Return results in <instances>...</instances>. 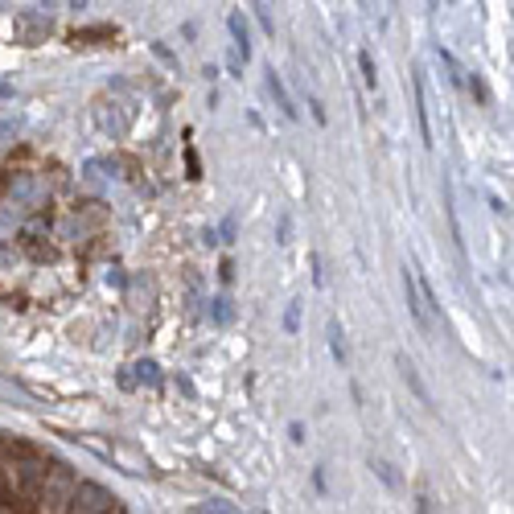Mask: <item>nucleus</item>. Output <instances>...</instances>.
Segmentation results:
<instances>
[{"label": "nucleus", "instance_id": "nucleus-1", "mask_svg": "<svg viewBox=\"0 0 514 514\" xmlns=\"http://www.w3.org/2000/svg\"><path fill=\"white\" fill-rule=\"evenodd\" d=\"M8 193H13V206H21V210H42L49 202V182L42 173H13V177H8Z\"/></svg>", "mask_w": 514, "mask_h": 514}, {"label": "nucleus", "instance_id": "nucleus-2", "mask_svg": "<svg viewBox=\"0 0 514 514\" xmlns=\"http://www.w3.org/2000/svg\"><path fill=\"white\" fill-rule=\"evenodd\" d=\"M70 514H111L115 511V494L99 481H79L74 494H70Z\"/></svg>", "mask_w": 514, "mask_h": 514}, {"label": "nucleus", "instance_id": "nucleus-3", "mask_svg": "<svg viewBox=\"0 0 514 514\" xmlns=\"http://www.w3.org/2000/svg\"><path fill=\"white\" fill-rule=\"evenodd\" d=\"M74 485H79V477L70 473V465H49L46 477H42V498H46V506H54V511H66V506H70Z\"/></svg>", "mask_w": 514, "mask_h": 514}, {"label": "nucleus", "instance_id": "nucleus-4", "mask_svg": "<svg viewBox=\"0 0 514 514\" xmlns=\"http://www.w3.org/2000/svg\"><path fill=\"white\" fill-rule=\"evenodd\" d=\"M395 371H399V378L408 383V391H412V395L420 399L424 408L432 412V408H436V399H432V391H428V383L420 378V371H416V362H412V358L403 354V350H395Z\"/></svg>", "mask_w": 514, "mask_h": 514}, {"label": "nucleus", "instance_id": "nucleus-5", "mask_svg": "<svg viewBox=\"0 0 514 514\" xmlns=\"http://www.w3.org/2000/svg\"><path fill=\"white\" fill-rule=\"evenodd\" d=\"M403 296H408V313H412V321L420 326V333H432V317H428L420 292H416V268H408V264H403Z\"/></svg>", "mask_w": 514, "mask_h": 514}, {"label": "nucleus", "instance_id": "nucleus-6", "mask_svg": "<svg viewBox=\"0 0 514 514\" xmlns=\"http://www.w3.org/2000/svg\"><path fill=\"white\" fill-rule=\"evenodd\" d=\"M264 87H268V95L276 99V107H280L288 120H300V111H296L292 95H288V87H284V79L276 74V66H264Z\"/></svg>", "mask_w": 514, "mask_h": 514}, {"label": "nucleus", "instance_id": "nucleus-7", "mask_svg": "<svg viewBox=\"0 0 514 514\" xmlns=\"http://www.w3.org/2000/svg\"><path fill=\"white\" fill-rule=\"evenodd\" d=\"M227 29H231V38H234V54L247 62L251 58V29H247V17L234 8V13H227Z\"/></svg>", "mask_w": 514, "mask_h": 514}, {"label": "nucleus", "instance_id": "nucleus-8", "mask_svg": "<svg viewBox=\"0 0 514 514\" xmlns=\"http://www.w3.org/2000/svg\"><path fill=\"white\" fill-rule=\"evenodd\" d=\"M49 25H54V21H49L46 13H21V17H17V29L25 33V42H38V38H46Z\"/></svg>", "mask_w": 514, "mask_h": 514}, {"label": "nucleus", "instance_id": "nucleus-9", "mask_svg": "<svg viewBox=\"0 0 514 514\" xmlns=\"http://www.w3.org/2000/svg\"><path fill=\"white\" fill-rule=\"evenodd\" d=\"M326 337H329V350H333V358L346 367V362H350V350H346V333H342V326H337V317H329V321H326Z\"/></svg>", "mask_w": 514, "mask_h": 514}, {"label": "nucleus", "instance_id": "nucleus-10", "mask_svg": "<svg viewBox=\"0 0 514 514\" xmlns=\"http://www.w3.org/2000/svg\"><path fill=\"white\" fill-rule=\"evenodd\" d=\"M367 465L378 473V481H383L387 490H399V473H395V465H391L387 457H374V453H371V461H367Z\"/></svg>", "mask_w": 514, "mask_h": 514}, {"label": "nucleus", "instance_id": "nucleus-11", "mask_svg": "<svg viewBox=\"0 0 514 514\" xmlns=\"http://www.w3.org/2000/svg\"><path fill=\"white\" fill-rule=\"evenodd\" d=\"M132 383H144V387H161V367L152 362V358H140L136 367H132Z\"/></svg>", "mask_w": 514, "mask_h": 514}, {"label": "nucleus", "instance_id": "nucleus-12", "mask_svg": "<svg viewBox=\"0 0 514 514\" xmlns=\"http://www.w3.org/2000/svg\"><path fill=\"white\" fill-rule=\"evenodd\" d=\"M234 309H231V296H210V321L214 326H231Z\"/></svg>", "mask_w": 514, "mask_h": 514}, {"label": "nucleus", "instance_id": "nucleus-13", "mask_svg": "<svg viewBox=\"0 0 514 514\" xmlns=\"http://www.w3.org/2000/svg\"><path fill=\"white\" fill-rule=\"evenodd\" d=\"M17 231H21V210L0 206V243H4V239H13Z\"/></svg>", "mask_w": 514, "mask_h": 514}, {"label": "nucleus", "instance_id": "nucleus-14", "mask_svg": "<svg viewBox=\"0 0 514 514\" xmlns=\"http://www.w3.org/2000/svg\"><path fill=\"white\" fill-rule=\"evenodd\" d=\"M416 115H420V136H424V144L432 148V124H428V107H424V83H420V74H416Z\"/></svg>", "mask_w": 514, "mask_h": 514}, {"label": "nucleus", "instance_id": "nucleus-15", "mask_svg": "<svg viewBox=\"0 0 514 514\" xmlns=\"http://www.w3.org/2000/svg\"><path fill=\"white\" fill-rule=\"evenodd\" d=\"M358 66H362V83H367L371 91H378V70H374V58L367 54V49L358 54Z\"/></svg>", "mask_w": 514, "mask_h": 514}, {"label": "nucleus", "instance_id": "nucleus-16", "mask_svg": "<svg viewBox=\"0 0 514 514\" xmlns=\"http://www.w3.org/2000/svg\"><path fill=\"white\" fill-rule=\"evenodd\" d=\"M436 54H440V62L449 66V79H453V87H465V70L457 66V58H453L449 49H436Z\"/></svg>", "mask_w": 514, "mask_h": 514}, {"label": "nucleus", "instance_id": "nucleus-17", "mask_svg": "<svg viewBox=\"0 0 514 514\" xmlns=\"http://www.w3.org/2000/svg\"><path fill=\"white\" fill-rule=\"evenodd\" d=\"M300 309H305V300H292V305H288V313H284V333H296V329H300Z\"/></svg>", "mask_w": 514, "mask_h": 514}, {"label": "nucleus", "instance_id": "nucleus-18", "mask_svg": "<svg viewBox=\"0 0 514 514\" xmlns=\"http://www.w3.org/2000/svg\"><path fill=\"white\" fill-rule=\"evenodd\" d=\"M251 8H255V17H259L264 33H268V38H276V21H272V8H268V4H251Z\"/></svg>", "mask_w": 514, "mask_h": 514}, {"label": "nucleus", "instance_id": "nucleus-19", "mask_svg": "<svg viewBox=\"0 0 514 514\" xmlns=\"http://www.w3.org/2000/svg\"><path fill=\"white\" fill-rule=\"evenodd\" d=\"M292 239V214H280V223H276V243H288Z\"/></svg>", "mask_w": 514, "mask_h": 514}, {"label": "nucleus", "instance_id": "nucleus-20", "mask_svg": "<svg viewBox=\"0 0 514 514\" xmlns=\"http://www.w3.org/2000/svg\"><path fill=\"white\" fill-rule=\"evenodd\" d=\"M198 514H234V511L227 506V502H202V506H198Z\"/></svg>", "mask_w": 514, "mask_h": 514}, {"label": "nucleus", "instance_id": "nucleus-21", "mask_svg": "<svg viewBox=\"0 0 514 514\" xmlns=\"http://www.w3.org/2000/svg\"><path fill=\"white\" fill-rule=\"evenodd\" d=\"M288 436H292V444H305V424L292 420V424H288Z\"/></svg>", "mask_w": 514, "mask_h": 514}, {"label": "nucleus", "instance_id": "nucleus-22", "mask_svg": "<svg viewBox=\"0 0 514 514\" xmlns=\"http://www.w3.org/2000/svg\"><path fill=\"white\" fill-rule=\"evenodd\" d=\"M309 107H313V120H317V124H326V107H321V99H317V95H309Z\"/></svg>", "mask_w": 514, "mask_h": 514}, {"label": "nucleus", "instance_id": "nucleus-23", "mask_svg": "<svg viewBox=\"0 0 514 514\" xmlns=\"http://www.w3.org/2000/svg\"><path fill=\"white\" fill-rule=\"evenodd\" d=\"M416 506H420V514H436V502H432V494H420V502H416Z\"/></svg>", "mask_w": 514, "mask_h": 514}, {"label": "nucleus", "instance_id": "nucleus-24", "mask_svg": "<svg viewBox=\"0 0 514 514\" xmlns=\"http://www.w3.org/2000/svg\"><path fill=\"white\" fill-rule=\"evenodd\" d=\"M223 239H227V243H234V214H227V218H223Z\"/></svg>", "mask_w": 514, "mask_h": 514}, {"label": "nucleus", "instance_id": "nucleus-25", "mask_svg": "<svg viewBox=\"0 0 514 514\" xmlns=\"http://www.w3.org/2000/svg\"><path fill=\"white\" fill-rule=\"evenodd\" d=\"M227 66H231V74H243V58H239V54H227Z\"/></svg>", "mask_w": 514, "mask_h": 514}, {"label": "nucleus", "instance_id": "nucleus-26", "mask_svg": "<svg viewBox=\"0 0 514 514\" xmlns=\"http://www.w3.org/2000/svg\"><path fill=\"white\" fill-rule=\"evenodd\" d=\"M152 54H156V58H165V62H169V66H177V58H173V54H169V49L161 46V42H156V46H152Z\"/></svg>", "mask_w": 514, "mask_h": 514}, {"label": "nucleus", "instance_id": "nucleus-27", "mask_svg": "<svg viewBox=\"0 0 514 514\" xmlns=\"http://www.w3.org/2000/svg\"><path fill=\"white\" fill-rule=\"evenodd\" d=\"M218 276H223V280H227V284L234 280V264H231V259H223V272H218Z\"/></svg>", "mask_w": 514, "mask_h": 514}, {"label": "nucleus", "instance_id": "nucleus-28", "mask_svg": "<svg viewBox=\"0 0 514 514\" xmlns=\"http://www.w3.org/2000/svg\"><path fill=\"white\" fill-rule=\"evenodd\" d=\"M0 264L8 268V264H17V251H8V247H0Z\"/></svg>", "mask_w": 514, "mask_h": 514}]
</instances>
